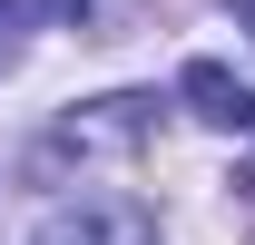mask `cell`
<instances>
[{
	"label": "cell",
	"instance_id": "cell-1",
	"mask_svg": "<svg viewBox=\"0 0 255 245\" xmlns=\"http://www.w3.org/2000/svg\"><path fill=\"white\" fill-rule=\"evenodd\" d=\"M30 245H157V216L137 196H69V206L39 216Z\"/></svg>",
	"mask_w": 255,
	"mask_h": 245
},
{
	"label": "cell",
	"instance_id": "cell-2",
	"mask_svg": "<svg viewBox=\"0 0 255 245\" xmlns=\"http://www.w3.org/2000/svg\"><path fill=\"white\" fill-rule=\"evenodd\" d=\"M147 127H157V98L118 89V98H89L79 118H59V147H79V157H118V147H147Z\"/></svg>",
	"mask_w": 255,
	"mask_h": 245
},
{
	"label": "cell",
	"instance_id": "cell-3",
	"mask_svg": "<svg viewBox=\"0 0 255 245\" xmlns=\"http://www.w3.org/2000/svg\"><path fill=\"white\" fill-rule=\"evenodd\" d=\"M177 89H187V108H196L206 127H226V137H246V127H255V89L236 79V69H216V59H187V79H177Z\"/></svg>",
	"mask_w": 255,
	"mask_h": 245
},
{
	"label": "cell",
	"instance_id": "cell-4",
	"mask_svg": "<svg viewBox=\"0 0 255 245\" xmlns=\"http://www.w3.org/2000/svg\"><path fill=\"white\" fill-rule=\"evenodd\" d=\"M39 10H49V20H89V0H39Z\"/></svg>",
	"mask_w": 255,
	"mask_h": 245
},
{
	"label": "cell",
	"instance_id": "cell-5",
	"mask_svg": "<svg viewBox=\"0 0 255 245\" xmlns=\"http://www.w3.org/2000/svg\"><path fill=\"white\" fill-rule=\"evenodd\" d=\"M10 49H20V39H10V0H0V69H10Z\"/></svg>",
	"mask_w": 255,
	"mask_h": 245
},
{
	"label": "cell",
	"instance_id": "cell-6",
	"mask_svg": "<svg viewBox=\"0 0 255 245\" xmlns=\"http://www.w3.org/2000/svg\"><path fill=\"white\" fill-rule=\"evenodd\" d=\"M236 20H246V30H255V0H236Z\"/></svg>",
	"mask_w": 255,
	"mask_h": 245
}]
</instances>
